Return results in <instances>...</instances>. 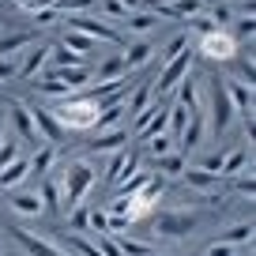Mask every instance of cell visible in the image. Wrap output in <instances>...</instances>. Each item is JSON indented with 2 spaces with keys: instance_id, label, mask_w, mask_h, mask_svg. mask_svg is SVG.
I'll return each mask as SVG.
<instances>
[{
  "instance_id": "cell-1",
  "label": "cell",
  "mask_w": 256,
  "mask_h": 256,
  "mask_svg": "<svg viewBox=\"0 0 256 256\" xmlns=\"http://www.w3.org/2000/svg\"><path fill=\"white\" fill-rule=\"evenodd\" d=\"M94 184H98V166L90 158L68 162V166L56 174V188H60V215H68L72 208H80Z\"/></svg>"
},
{
  "instance_id": "cell-2",
  "label": "cell",
  "mask_w": 256,
  "mask_h": 256,
  "mask_svg": "<svg viewBox=\"0 0 256 256\" xmlns=\"http://www.w3.org/2000/svg\"><path fill=\"white\" fill-rule=\"evenodd\" d=\"M49 113H53V120L60 124V132H90V128L98 124V113H102V106L94 102L90 94H68L60 98L56 106H49Z\"/></svg>"
},
{
  "instance_id": "cell-3",
  "label": "cell",
  "mask_w": 256,
  "mask_h": 256,
  "mask_svg": "<svg viewBox=\"0 0 256 256\" xmlns=\"http://www.w3.org/2000/svg\"><path fill=\"white\" fill-rule=\"evenodd\" d=\"M204 98H208L204 117H211V136L218 140L234 120V106H230V98H226V87H222L218 76H208V80H204Z\"/></svg>"
},
{
  "instance_id": "cell-4",
  "label": "cell",
  "mask_w": 256,
  "mask_h": 256,
  "mask_svg": "<svg viewBox=\"0 0 256 256\" xmlns=\"http://www.w3.org/2000/svg\"><path fill=\"white\" fill-rule=\"evenodd\" d=\"M192 64H196V49H192V46H188V49H181V53H177L170 64H162V68H158V80L151 83L154 98H166L170 90H177V83H181L184 76L192 72Z\"/></svg>"
},
{
  "instance_id": "cell-5",
  "label": "cell",
  "mask_w": 256,
  "mask_h": 256,
  "mask_svg": "<svg viewBox=\"0 0 256 256\" xmlns=\"http://www.w3.org/2000/svg\"><path fill=\"white\" fill-rule=\"evenodd\" d=\"M196 53L200 56H208V60H215V64H230V60H238V42H234V34L230 30H208V34H200V42H196Z\"/></svg>"
},
{
  "instance_id": "cell-6",
  "label": "cell",
  "mask_w": 256,
  "mask_h": 256,
  "mask_svg": "<svg viewBox=\"0 0 256 256\" xmlns=\"http://www.w3.org/2000/svg\"><path fill=\"white\" fill-rule=\"evenodd\" d=\"M60 23H68V30H76V34H87L90 42L120 46V30H117V26H110L106 19H94V16H87V12H80V16H64Z\"/></svg>"
},
{
  "instance_id": "cell-7",
  "label": "cell",
  "mask_w": 256,
  "mask_h": 256,
  "mask_svg": "<svg viewBox=\"0 0 256 256\" xmlns=\"http://www.w3.org/2000/svg\"><path fill=\"white\" fill-rule=\"evenodd\" d=\"M196 222H200L196 215H188V211H174V208L151 215V230L158 234V238H192Z\"/></svg>"
},
{
  "instance_id": "cell-8",
  "label": "cell",
  "mask_w": 256,
  "mask_h": 256,
  "mask_svg": "<svg viewBox=\"0 0 256 256\" xmlns=\"http://www.w3.org/2000/svg\"><path fill=\"white\" fill-rule=\"evenodd\" d=\"M8 211H12L16 218H38L42 211H46L38 184H23V188H12V192H8Z\"/></svg>"
},
{
  "instance_id": "cell-9",
  "label": "cell",
  "mask_w": 256,
  "mask_h": 256,
  "mask_svg": "<svg viewBox=\"0 0 256 256\" xmlns=\"http://www.w3.org/2000/svg\"><path fill=\"white\" fill-rule=\"evenodd\" d=\"M8 102V113H12V124H16V132L26 140V144L38 151V147H46V140H42V132H38V124H34V117H30V110H26V102H19V98H4Z\"/></svg>"
},
{
  "instance_id": "cell-10",
  "label": "cell",
  "mask_w": 256,
  "mask_h": 256,
  "mask_svg": "<svg viewBox=\"0 0 256 256\" xmlns=\"http://www.w3.org/2000/svg\"><path fill=\"white\" fill-rule=\"evenodd\" d=\"M8 234L19 241V248H23L26 256H68L60 245H53V241H46V238H34V234L23 230V226H8Z\"/></svg>"
},
{
  "instance_id": "cell-11",
  "label": "cell",
  "mask_w": 256,
  "mask_h": 256,
  "mask_svg": "<svg viewBox=\"0 0 256 256\" xmlns=\"http://www.w3.org/2000/svg\"><path fill=\"white\" fill-rule=\"evenodd\" d=\"M46 76L53 83H60L68 94H80V90L90 87V68L87 64H80V68H46Z\"/></svg>"
},
{
  "instance_id": "cell-12",
  "label": "cell",
  "mask_w": 256,
  "mask_h": 256,
  "mask_svg": "<svg viewBox=\"0 0 256 256\" xmlns=\"http://www.w3.org/2000/svg\"><path fill=\"white\" fill-rule=\"evenodd\" d=\"M46 64H49V42H34L30 49H23V60H19V72L16 80H38L42 72H46Z\"/></svg>"
},
{
  "instance_id": "cell-13",
  "label": "cell",
  "mask_w": 256,
  "mask_h": 256,
  "mask_svg": "<svg viewBox=\"0 0 256 256\" xmlns=\"http://www.w3.org/2000/svg\"><path fill=\"white\" fill-rule=\"evenodd\" d=\"M128 140H132V132H128V124H120V128H110V132H98L87 144V151L90 154H117V151H124Z\"/></svg>"
},
{
  "instance_id": "cell-14",
  "label": "cell",
  "mask_w": 256,
  "mask_h": 256,
  "mask_svg": "<svg viewBox=\"0 0 256 256\" xmlns=\"http://www.w3.org/2000/svg\"><path fill=\"white\" fill-rule=\"evenodd\" d=\"M26 177H30V158L26 154H19L16 162H8V166L0 170V192H12V188H23Z\"/></svg>"
},
{
  "instance_id": "cell-15",
  "label": "cell",
  "mask_w": 256,
  "mask_h": 256,
  "mask_svg": "<svg viewBox=\"0 0 256 256\" xmlns=\"http://www.w3.org/2000/svg\"><path fill=\"white\" fill-rule=\"evenodd\" d=\"M181 181L188 184L192 192H200V196H211V192L218 188V181H222V177H215V174H204L200 166H184V170H181Z\"/></svg>"
},
{
  "instance_id": "cell-16",
  "label": "cell",
  "mask_w": 256,
  "mask_h": 256,
  "mask_svg": "<svg viewBox=\"0 0 256 256\" xmlns=\"http://www.w3.org/2000/svg\"><path fill=\"white\" fill-rule=\"evenodd\" d=\"M38 42V30H19V34H0V60L19 56L23 49H30Z\"/></svg>"
},
{
  "instance_id": "cell-17",
  "label": "cell",
  "mask_w": 256,
  "mask_h": 256,
  "mask_svg": "<svg viewBox=\"0 0 256 256\" xmlns=\"http://www.w3.org/2000/svg\"><path fill=\"white\" fill-rule=\"evenodd\" d=\"M154 42L151 38H140V42H132V46L124 49V53H120V60H124V72H132V68H144L147 60H151L154 56Z\"/></svg>"
},
{
  "instance_id": "cell-18",
  "label": "cell",
  "mask_w": 256,
  "mask_h": 256,
  "mask_svg": "<svg viewBox=\"0 0 256 256\" xmlns=\"http://www.w3.org/2000/svg\"><path fill=\"white\" fill-rule=\"evenodd\" d=\"M26 110H30V117H34V124H38V132H42V140H46V144H56V140H60V124H56L53 120V113H49V106H26Z\"/></svg>"
},
{
  "instance_id": "cell-19",
  "label": "cell",
  "mask_w": 256,
  "mask_h": 256,
  "mask_svg": "<svg viewBox=\"0 0 256 256\" xmlns=\"http://www.w3.org/2000/svg\"><path fill=\"white\" fill-rule=\"evenodd\" d=\"M56 158H60V151H56V144H46V147H38V151L30 154V177H49L53 174V166H56Z\"/></svg>"
},
{
  "instance_id": "cell-20",
  "label": "cell",
  "mask_w": 256,
  "mask_h": 256,
  "mask_svg": "<svg viewBox=\"0 0 256 256\" xmlns=\"http://www.w3.org/2000/svg\"><path fill=\"white\" fill-rule=\"evenodd\" d=\"M222 87H226L234 113H252V87H245L241 80H222Z\"/></svg>"
},
{
  "instance_id": "cell-21",
  "label": "cell",
  "mask_w": 256,
  "mask_h": 256,
  "mask_svg": "<svg viewBox=\"0 0 256 256\" xmlns=\"http://www.w3.org/2000/svg\"><path fill=\"white\" fill-rule=\"evenodd\" d=\"M124 26H128V34H151L154 26H162V16L158 12H128L124 16Z\"/></svg>"
},
{
  "instance_id": "cell-22",
  "label": "cell",
  "mask_w": 256,
  "mask_h": 256,
  "mask_svg": "<svg viewBox=\"0 0 256 256\" xmlns=\"http://www.w3.org/2000/svg\"><path fill=\"white\" fill-rule=\"evenodd\" d=\"M124 60H120V53H113V56H106L102 64H98V72H90V80L94 83H113V80H124Z\"/></svg>"
},
{
  "instance_id": "cell-23",
  "label": "cell",
  "mask_w": 256,
  "mask_h": 256,
  "mask_svg": "<svg viewBox=\"0 0 256 256\" xmlns=\"http://www.w3.org/2000/svg\"><path fill=\"white\" fill-rule=\"evenodd\" d=\"M166 188H170V181H166V177H162V174H151L144 184H140V192H136V196H140L144 204H151V208H154V204H158L162 196H166Z\"/></svg>"
},
{
  "instance_id": "cell-24",
  "label": "cell",
  "mask_w": 256,
  "mask_h": 256,
  "mask_svg": "<svg viewBox=\"0 0 256 256\" xmlns=\"http://www.w3.org/2000/svg\"><path fill=\"white\" fill-rule=\"evenodd\" d=\"M218 241H226V245H252V218L226 226V230L218 234Z\"/></svg>"
},
{
  "instance_id": "cell-25",
  "label": "cell",
  "mask_w": 256,
  "mask_h": 256,
  "mask_svg": "<svg viewBox=\"0 0 256 256\" xmlns=\"http://www.w3.org/2000/svg\"><path fill=\"white\" fill-rule=\"evenodd\" d=\"M151 102H154V90H151V83H144V87L132 90V98H124V113H128V117H136V113H144Z\"/></svg>"
},
{
  "instance_id": "cell-26",
  "label": "cell",
  "mask_w": 256,
  "mask_h": 256,
  "mask_svg": "<svg viewBox=\"0 0 256 256\" xmlns=\"http://www.w3.org/2000/svg\"><path fill=\"white\" fill-rule=\"evenodd\" d=\"M248 162V151L245 147H234L230 154H222V166H218V177H238Z\"/></svg>"
},
{
  "instance_id": "cell-27",
  "label": "cell",
  "mask_w": 256,
  "mask_h": 256,
  "mask_svg": "<svg viewBox=\"0 0 256 256\" xmlns=\"http://www.w3.org/2000/svg\"><path fill=\"white\" fill-rule=\"evenodd\" d=\"M38 192H42V204H46V211H60V188H56V177H42L38 181Z\"/></svg>"
},
{
  "instance_id": "cell-28",
  "label": "cell",
  "mask_w": 256,
  "mask_h": 256,
  "mask_svg": "<svg viewBox=\"0 0 256 256\" xmlns=\"http://www.w3.org/2000/svg\"><path fill=\"white\" fill-rule=\"evenodd\" d=\"M181 170H184V154H177V151H170V154H162V158H154V174H162L170 181V177H181Z\"/></svg>"
},
{
  "instance_id": "cell-29",
  "label": "cell",
  "mask_w": 256,
  "mask_h": 256,
  "mask_svg": "<svg viewBox=\"0 0 256 256\" xmlns=\"http://www.w3.org/2000/svg\"><path fill=\"white\" fill-rule=\"evenodd\" d=\"M60 46H68V49H72V53H80L83 60H87V53H90V49L98 46V42H90L87 34H76V30H68V34H64V38H60Z\"/></svg>"
},
{
  "instance_id": "cell-30",
  "label": "cell",
  "mask_w": 256,
  "mask_h": 256,
  "mask_svg": "<svg viewBox=\"0 0 256 256\" xmlns=\"http://www.w3.org/2000/svg\"><path fill=\"white\" fill-rule=\"evenodd\" d=\"M181 49H188V38H184V34H174V38H170L162 49H154V53H158V68H162V64H170L177 53H181Z\"/></svg>"
},
{
  "instance_id": "cell-31",
  "label": "cell",
  "mask_w": 256,
  "mask_h": 256,
  "mask_svg": "<svg viewBox=\"0 0 256 256\" xmlns=\"http://www.w3.org/2000/svg\"><path fill=\"white\" fill-rule=\"evenodd\" d=\"M144 151L151 154V158H162V154L177 151V144H174L170 136H154V140H147V144H144Z\"/></svg>"
},
{
  "instance_id": "cell-32",
  "label": "cell",
  "mask_w": 256,
  "mask_h": 256,
  "mask_svg": "<svg viewBox=\"0 0 256 256\" xmlns=\"http://www.w3.org/2000/svg\"><path fill=\"white\" fill-rule=\"evenodd\" d=\"M252 34H256V23H252V16H241V19H238V34H234L238 49H241V46H252Z\"/></svg>"
},
{
  "instance_id": "cell-33",
  "label": "cell",
  "mask_w": 256,
  "mask_h": 256,
  "mask_svg": "<svg viewBox=\"0 0 256 256\" xmlns=\"http://www.w3.org/2000/svg\"><path fill=\"white\" fill-rule=\"evenodd\" d=\"M87 218H90V208H87V204H80V208H72V211H68V226H72L76 234H83V230H87Z\"/></svg>"
},
{
  "instance_id": "cell-34",
  "label": "cell",
  "mask_w": 256,
  "mask_h": 256,
  "mask_svg": "<svg viewBox=\"0 0 256 256\" xmlns=\"http://www.w3.org/2000/svg\"><path fill=\"white\" fill-rule=\"evenodd\" d=\"M87 230H90V234H110V218H106V208H94V211H90Z\"/></svg>"
},
{
  "instance_id": "cell-35",
  "label": "cell",
  "mask_w": 256,
  "mask_h": 256,
  "mask_svg": "<svg viewBox=\"0 0 256 256\" xmlns=\"http://www.w3.org/2000/svg\"><path fill=\"white\" fill-rule=\"evenodd\" d=\"M245 248H252V245H226V241H215L204 256H241Z\"/></svg>"
},
{
  "instance_id": "cell-36",
  "label": "cell",
  "mask_w": 256,
  "mask_h": 256,
  "mask_svg": "<svg viewBox=\"0 0 256 256\" xmlns=\"http://www.w3.org/2000/svg\"><path fill=\"white\" fill-rule=\"evenodd\" d=\"M234 188H238L241 196H248V200H252V192H256V181H252V174H248V170H241V174L234 177Z\"/></svg>"
},
{
  "instance_id": "cell-37",
  "label": "cell",
  "mask_w": 256,
  "mask_h": 256,
  "mask_svg": "<svg viewBox=\"0 0 256 256\" xmlns=\"http://www.w3.org/2000/svg\"><path fill=\"white\" fill-rule=\"evenodd\" d=\"M19 158V144L12 136H4V147H0V170L8 166V162H16Z\"/></svg>"
},
{
  "instance_id": "cell-38",
  "label": "cell",
  "mask_w": 256,
  "mask_h": 256,
  "mask_svg": "<svg viewBox=\"0 0 256 256\" xmlns=\"http://www.w3.org/2000/svg\"><path fill=\"white\" fill-rule=\"evenodd\" d=\"M60 12H56V8H42V12H34V23H38V26H53V23H60Z\"/></svg>"
},
{
  "instance_id": "cell-39",
  "label": "cell",
  "mask_w": 256,
  "mask_h": 256,
  "mask_svg": "<svg viewBox=\"0 0 256 256\" xmlns=\"http://www.w3.org/2000/svg\"><path fill=\"white\" fill-rule=\"evenodd\" d=\"M16 72H19V60H16V56L0 60V83H16Z\"/></svg>"
},
{
  "instance_id": "cell-40",
  "label": "cell",
  "mask_w": 256,
  "mask_h": 256,
  "mask_svg": "<svg viewBox=\"0 0 256 256\" xmlns=\"http://www.w3.org/2000/svg\"><path fill=\"white\" fill-rule=\"evenodd\" d=\"M218 166H222V151H218V154H208V158L200 162L204 174H215V177H218Z\"/></svg>"
},
{
  "instance_id": "cell-41",
  "label": "cell",
  "mask_w": 256,
  "mask_h": 256,
  "mask_svg": "<svg viewBox=\"0 0 256 256\" xmlns=\"http://www.w3.org/2000/svg\"><path fill=\"white\" fill-rule=\"evenodd\" d=\"M4 136H8V124H4V120H0V147H4Z\"/></svg>"
},
{
  "instance_id": "cell-42",
  "label": "cell",
  "mask_w": 256,
  "mask_h": 256,
  "mask_svg": "<svg viewBox=\"0 0 256 256\" xmlns=\"http://www.w3.org/2000/svg\"><path fill=\"white\" fill-rule=\"evenodd\" d=\"M151 256H184V252H158V248H154V252Z\"/></svg>"
},
{
  "instance_id": "cell-43",
  "label": "cell",
  "mask_w": 256,
  "mask_h": 256,
  "mask_svg": "<svg viewBox=\"0 0 256 256\" xmlns=\"http://www.w3.org/2000/svg\"><path fill=\"white\" fill-rule=\"evenodd\" d=\"M0 102H4V90H0Z\"/></svg>"
},
{
  "instance_id": "cell-44",
  "label": "cell",
  "mask_w": 256,
  "mask_h": 256,
  "mask_svg": "<svg viewBox=\"0 0 256 256\" xmlns=\"http://www.w3.org/2000/svg\"><path fill=\"white\" fill-rule=\"evenodd\" d=\"M0 256H4V252H0Z\"/></svg>"
}]
</instances>
